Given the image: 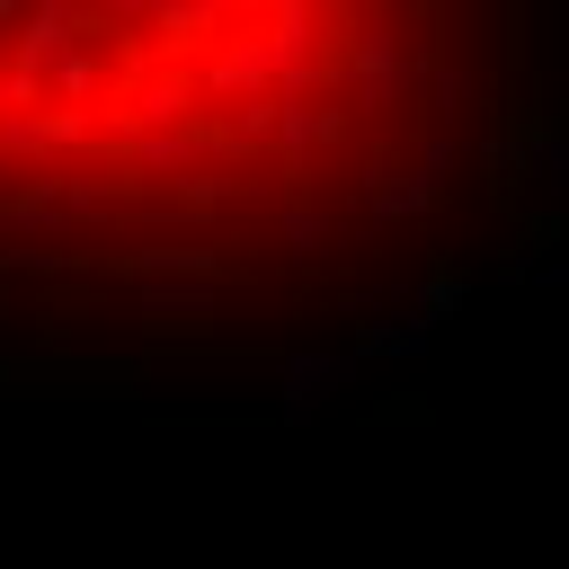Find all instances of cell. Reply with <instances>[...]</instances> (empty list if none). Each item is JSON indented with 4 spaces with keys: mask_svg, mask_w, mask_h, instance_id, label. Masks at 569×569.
<instances>
[{
    "mask_svg": "<svg viewBox=\"0 0 569 569\" xmlns=\"http://www.w3.org/2000/svg\"><path fill=\"white\" fill-rule=\"evenodd\" d=\"M409 0H0V222L222 231L382 151Z\"/></svg>",
    "mask_w": 569,
    "mask_h": 569,
    "instance_id": "obj_1",
    "label": "cell"
}]
</instances>
